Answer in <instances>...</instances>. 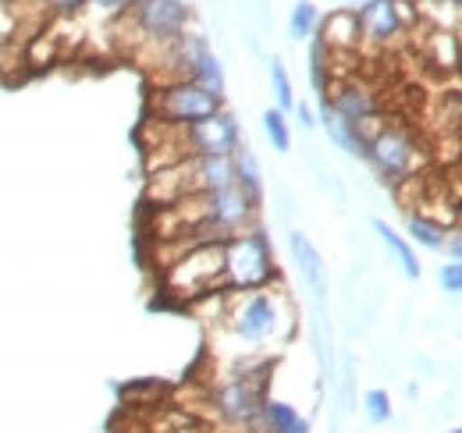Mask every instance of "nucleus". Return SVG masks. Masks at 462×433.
Wrapping results in <instances>:
<instances>
[{"instance_id":"a211bd4d","label":"nucleus","mask_w":462,"mask_h":433,"mask_svg":"<svg viewBox=\"0 0 462 433\" xmlns=\"http://www.w3.org/2000/svg\"><path fill=\"white\" fill-rule=\"evenodd\" d=\"M363 412H366V419H370L374 427H388V423L395 419L392 398H388V391H381V387H374V391L363 394Z\"/></svg>"},{"instance_id":"f8f14e48","label":"nucleus","mask_w":462,"mask_h":433,"mask_svg":"<svg viewBox=\"0 0 462 433\" xmlns=\"http://www.w3.org/2000/svg\"><path fill=\"white\" fill-rule=\"evenodd\" d=\"M231 163H235V189H238L249 203H256V207H260V199H263L260 161H256V153L249 150V143H245V139H242V146L231 153Z\"/></svg>"},{"instance_id":"f03ea898","label":"nucleus","mask_w":462,"mask_h":433,"mask_svg":"<svg viewBox=\"0 0 462 433\" xmlns=\"http://www.w3.org/2000/svg\"><path fill=\"white\" fill-rule=\"evenodd\" d=\"M221 249H225V295L260 291L278 281L274 249L260 224L245 227L242 235H231Z\"/></svg>"},{"instance_id":"dca6fc26","label":"nucleus","mask_w":462,"mask_h":433,"mask_svg":"<svg viewBox=\"0 0 462 433\" xmlns=\"http://www.w3.org/2000/svg\"><path fill=\"white\" fill-rule=\"evenodd\" d=\"M416 18L434 22V32H456V25H459V0H420Z\"/></svg>"},{"instance_id":"4468645a","label":"nucleus","mask_w":462,"mask_h":433,"mask_svg":"<svg viewBox=\"0 0 462 433\" xmlns=\"http://www.w3.org/2000/svg\"><path fill=\"white\" fill-rule=\"evenodd\" d=\"M374 231L381 235V242L388 245V253H392V256L399 260V267H402L405 277H409V281H420V260H416V253H412V245L405 242L402 235H399V231H395V227H392L388 220H381V216L374 220Z\"/></svg>"},{"instance_id":"9d476101","label":"nucleus","mask_w":462,"mask_h":433,"mask_svg":"<svg viewBox=\"0 0 462 433\" xmlns=\"http://www.w3.org/2000/svg\"><path fill=\"white\" fill-rule=\"evenodd\" d=\"M320 40L328 43V51L331 54H356L359 47H363V36H359V18H356V11H335L328 22H320Z\"/></svg>"},{"instance_id":"412c9836","label":"nucleus","mask_w":462,"mask_h":433,"mask_svg":"<svg viewBox=\"0 0 462 433\" xmlns=\"http://www.w3.org/2000/svg\"><path fill=\"white\" fill-rule=\"evenodd\" d=\"M356 363L346 355V377H342V412H356Z\"/></svg>"},{"instance_id":"7ed1b4c3","label":"nucleus","mask_w":462,"mask_h":433,"mask_svg":"<svg viewBox=\"0 0 462 433\" xmlns=\"http://www.w3.org/2000/svg\"><path fill=\"white\" fill-rule=\"evenodd\" d=\"M225 107V97L189 82V78H168L153 86L146 100V124H168V128H185L192 121H203Z\"/></svg>"},{"instance_id":"c85d7f7f","label":"nucleus","mask_w":462,"mask_h":433,"mask_svg":"<svg viewBox=\"0 0 462 433\" xmlns=\"http://www.w3.org/2000/svg\"><path fill=\"white\" fill-rule=\"evenodd\" d=\"M448 433H462V430H459V427H452V430H448Z\"/></svg>"},{"instance_id":"cd10ccee","label":"nucleus","mask_w":462,"mask_h":433,"mask_svg":"<svg viewBox=\"0 0 462 433\" xmlns=\"http://www.w3.org/2000/svg\"><path fill=\"white\" fill-rule=\"evenodd\" d=\"M342 4H363V0H342Z\"/></svg>"},{"instance_id":"bb28decb","label":"nucleus","mask_w":462,"mask_h":433,"mask_svg":"<svg viewBox=\"0 0 462 433\" xmlns=\"http://www.w3.org/2000/svg\"><path fill=\"white\" fill-rule=\"evenodd\" d=\"M405 398H409V401H416V398H420V387H416V383H409V387H405Z\"/></svg>"},{"instance_id":"1a4fd4ad","label":"nucleus","mask_w":462,"mask_h":433,"mask_svg":"<svg viewBox=\"0 0 462 433\" xmlns=\"http://www.w3.org/2000/svg\"><path fill=\"white\" fill-rule=\"evenodd\" d=\"M289 253H291L295 271L302 273V284L313 291V299H317V302H324V299H328V267H324V260H320L317 245L310 242V235H302L299 227H291L289 231Z\"/></svg>"},{"instance_id":"f3484780","label":"nucleus","mask_w":462,"mask_h":433,"mask_svg":"<svg viewBox=\"0 0 462 433\" xmlns=\"http://www.w3.org/2000/svg\"><path fill=\"white\" fill-rule=\"evenodd\" d=\"M320 29V11L313 0H299L291 7V18H289V32L291 40H313V32Z\"/></svg>"},{"instance_id":"6ab92c4d","label":"nucleus","mask_w":462,"mask_h":433,"mask_svg":"<svg viewBox=\"0 0 462 433\" xmlns=\"http://www.w3.org/2000/svg\"><path fill=\"white\" fill-rule=\"evenodd\" d=\"M263 132H267V139H271V146L278 153H289L291 150V128L289 121H285V114L278 107L263 110Z\"/></svg>"},{"instance_id":"9b49d317","label":"nucleus","mask_w":462,"mask_h":433,"mask_svg":"<svg viewBox=\"0 0 462 433\" xmlns=\"http://www.w3.org/2000/svg\"><path fill=\"white\" fill-rule=\"evenodd\" d=\"M320 124H324V132H328V139L338 146V150H346L352 161H363L366 157V143H370V135L363 132V128H356V124H348L342 121L331 104H328V97L320 100Z\"/></svg>"},{"instance_id":"2eb2a0df","label":"nucleus","mask_w":462,"mask_h":433,"mask_svg":"<svg viewBox=\"0 0 462 433\" xmlns=\"http://www.w3.org/2000/svg\"><path fill=\"white\" fill-rule=\"evenodd\" d=\"M405 227H409V238L420 242V245H427V249H445V242L452 235L445 224H438L434 216H423V214H409L405 216Z\"/></svg>"},{"instance_id":"393cba45","label":"nucleus","mask_w":462,"mask_h":433,"mask_svg":"<svg viewBox=\"0 0 462 433\" xmlns=\"http://www.w3.org/2000/svg\"><path fill=\"white\" fill-rule=\"evenodd\" d=\"M445 245H448V256H452V263H459V260H462V238L456 235V231L448 235V242H445Z\"/></svg>"},{"instance_id":"aec40b11","label":"nucleus","mask_w":462,"mask_h":433,"mask_svg":"<svg viewBox=\"0 0 462 433\" xmlns=\"http://www.w3.org/2000/svg\"><path fill=\"white\" fill-rule=\"evenodd\" d=\"M271 89H274V100H278V110H295V93H291V78L285 71V64L278 57H271Z\"/></svg>"},{"instance_id":"0eeeda50","label":"nucleus","mask_w":462,"mask_h":433,"mask_svg":"<svg viewBox=\"0 0 462 433\" xmlns=\"http://www.w3.org/2000/svg\"><path fill=\"white\" fill-rule=\"evenodd\" d=\"M356 18H359L363 43L392 47L416 22V4H409V0H363V7H356Z\"/></svg>"},{"instance_id":"6e6552de","label":"nucleus","mask_w":462,"mask_h":433,"mask_svg":"<svg viewBox=\"0 0 462 433\" xmlns=\"http://www.w3.org/2000/svg\"><path fill=\"white\" fill-rule=\"evenodd\" d=\"M328 104H331V110H335L342 121L363 128L366 135H374V132L381 128V124H374V121L381 117V97H377L366 82H356V78L338 82V86H335V97H328Z\"/></svg>"},{"instance_id":"ddd939ff","label":"nucleus","mask_w":462,"mask_h":433,"mask_svg":"<svg viewBox=\"0 0 462 433\" xmlns=\"http://www.w3.org/2000/svg\"><path fill=\"white\" fill-rule=\"evenodd\" d=\"M263 430L267 433H310V419L289 405V401H278V398H267L263 401Z\"/></svg>"},{"instance_id":"39448f33","label":"nucleus","mask_w":462,"mask_h":433,"mask_svg":"<svg viewBox=\"0 0 462 433\" xmlns=\"http://www.w3.org/2000/svg\"><path fill=\"white\" fill-rule=\"evenodd\" d=\"M363 161L374 167L381 185H402L412 181L420 163H423V146L412 132H405L402 124H381L370 143H366V157Z\"/></svg>"},{"instance_id":"a878e982","label":"nucleus","mask_w":462,"mask_h":433,"mask_svg":"<svg viewBox=\"0 0 462 433\" xmlns=\"http://www.w3.org/2000/svg\"><path fill=\"white\" fill-rule=\"evenodd\" d=\"M295 114H299V124H302V128H313V124H317V121H313V110L306 107V104H295Z\"/></svg>"},{"instance_id":"5701e85b","label":"nucleus","mask_w":462,"mask_h":433,"mask_svg":"<svg viewBox=\"0 0 462 433\" xmlns=\"http://www.w3.org/2000/svg\"><path fill=\"white\" fill-rule=\"evenodd\" d=\"M438 281H441V288H445L448 295H459L462 291V263H445V267L438 271Z\"/></svg>"},{"instance_id":"20e7f679","label":"nucleus","mask_w":462,"mask_h":433,"mask_svg":"<svg viewBox=\"0 0 462 433\" xmlns=\"http://www.w3.org/2000/svg\"><path fill=\"white\" fill-rule=\"evenodd\" d=\"M225 242H203L174 256L164 271V284L174 295L189 299H207V295H225Z\"/></svg>"},{"instance_id":"4be33fe9","label":"nucleus","mask_w":462,"mask_h":433,"mask_svg":"<svg viewBox=\"0 0 462 433\" xmlns=\"http://www.w3.org/2000/svg\"><path fill=\"white\" fill-rule=\"evenodd\" d=\"M132 4H135V0H82V7H93V11L104 14V18H121Z\"/></svg>"},{"instance_id":"423d86ee","label":"nucleus","mask_w":462,"mask_h":433,"mask_svg":"<svg viewBox=\"0 0 462 433\" xmlns=\"http://www.w3.org/2000/svg\"><path fill=\"white\" fill-rule=\"evenodd\" d=\"M125 18L132 22L135 36H139L146 47L157 51V47L174 43V40L189 29L192 11H189L185 0H135V4L125 11Z\"/></svg>"},{"instance_id":"f257e3e1","label":"nucleus","mask_w":462,"mask_h":433,"mask_svg":"<svg viewBox=\"0 0 462 433\" xmlns=\"http://www.w3.org/2000/svg\"><path fill=\"white\" fill-rule=\"evenodd\" d=\"M225 324L242 341V345H271V341H285L295 330V309H291L285 288L271 291H242V295H228L225 306Z\"/></svg>"},{"instance_id":"b1692460","label":"nucleus","mask_w":462,"mask_h":433,"mask_svg":"<svg viewBox=\"0 0 462 433\" xmlns=\"http://www.w3.org/2000/svg\"><path fill=\"white\" fill-rule=\"evenodd\" d=\"M47 7H54L58 14H75L82 7V0H47Z\"/></svg>"}]
</instances>
